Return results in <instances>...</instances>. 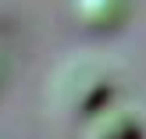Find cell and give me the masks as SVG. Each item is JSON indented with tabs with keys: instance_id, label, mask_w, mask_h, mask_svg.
I'll return each mask as SVG.
<instances>
[{
	"instance_id": "3",
	"label": "cell",
	"mask_w": 146,
	"mask_h": 139,
	"mask_svg": "<svg viewBox=\"0 0 146 139\" xmlns=\"http://www.w3.org/2000/svg\"><path fill=\"white\" fill-rule=\"evenodd\" d=\"M71 14L89 32H114L128 18V0H71Z\"/></svg>"
},
{
	"instance_id": "1",
	"label": "cell",
	"mask_w": 146,
	"mask_h": 139,
	"mask_svg": "<svg viewBox=\"0 0 146 139\" xmlns=\"http://www.w3.org/2000/svg\"><path fill=\"white\" fill-rule=\"evenodd\" d=\"M50 96L71 118H89L100 107H107L114 100V75L93 57H71L68 64H61L50 82Z\"/></svg>"
},
{
	"instance_id": "2",
	"label": "cell",
	"mask_w": 146,
	"mask_h": 139,
	"mask_svg": "<svg viewBox=\"0 0 146 139\" xmlns=\"http://www.w3.org/2000/svg\"><path fill=\"white\" fill-rule=\"evenodd\" d=\"M82 132L86 139H146V125L135 107L111 100L107 107H100L96 114H89L82 121Z\"/></svg>"
}]
</instances>
